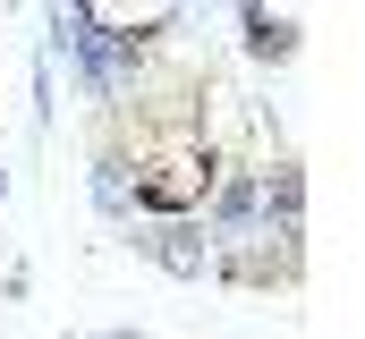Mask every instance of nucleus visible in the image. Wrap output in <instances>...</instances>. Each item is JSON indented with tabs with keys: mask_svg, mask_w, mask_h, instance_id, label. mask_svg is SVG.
Returning a JSON list of instances; mask_svg holds the SVG:
<instances>
[{
	"mask_svg": "<svg viewBox=\"0 0 365 339\" xmlns=\"http://www.w3.org/2000/svg\"><path fill=\"white\" fill-rule=\"evenodd\" d=\"M102 339H145V331H102Z\"/></svg>",
	"mask_w": 365,
	"mask_h": 339,
	"instance_id": "2",
	"label": "nucleus"
},
{
	"mask_svg": "<svg viewBox=\"0 0 365 339\" xmlns=\"http://www.w3.org/2000/svg\"><path fill=\"white\" fill-rule=\"evenodd\" d=\"M187 0H77V26L93 34H119V43H162V34H179Z\"/></svg>",
	"mask_w": 365,
	"mask_h": 339,
	"instance_id": "1",
	"label": "nucleus"
}]
</instances>
